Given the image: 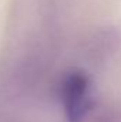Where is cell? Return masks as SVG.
I'll list each match as a JSON object with an SVG mask.
<instances>
[{
    "mask_svg": "<svg viewBox=\"0 0 121 122\" xmlns=\"http://www.w3.org/2000/svg\"><path fill=\"white\" fill-rule=\"evenodd\" d=\"M63 104L68 122H81L91 108L90 78L83 71H73L63 81Z\"/></svg>",
    "mask_w": 121,
    "mask_h": 122,
    "instance_id": "1",
    "label": "cell"
},
{
    "mask_svg": "<svg viewBox=\"0 0 121 122\" xmlns=\"http://www.w3.org/2000/svg\"><path fill=\"white\" fill-rule=\"evenodd\" d=\"M97 122H120V121H118V117L116 114H107V115L100 117V119Z\"/></svg>",
    "mask_w": 121,
    "mask_h": 122,
    "instance_id": "2",
    "label": "cell"
}]
</instances>
